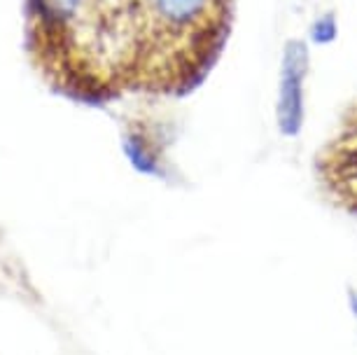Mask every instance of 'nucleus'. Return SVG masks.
<instances>
[{
    "mask_svg": "<svg viewBox=\"0 0 357 355\" xmlns=\"http://www.w3.org/2000/svg\"><path fill=\"white\" fill-rule=\"evenodd\" d=\"M308 47L301 40L287 43L280 63L278 103L275 122L282 136H296L304 126L306 115V75H308Z\"/></svg>",
    "mask_w": 357,
    "mask_h": 355,
    "instance_id": "obj_1",
    "label": "nucleus"
},
{
    "mask_svg": "<svg viewBox=\"0 0 357 355\" xmlns=\"http://www.w3.org/2000/svg\"><path fill=\"white\" fill-rule=\"evenodd\" d=\"M336 36V22H334V17H320L318 22L313 24V29H311V38L315 40V43H320V45H325L329 43V40H334Z\"/></svg>",
    "mask_w": 357,
    "mask_h": 355,
    "instance_id": "obj_2",
    "label": "nucleus"
},
{
    "mask_svg": "<svg viewBox=\"0 0 357 355\" xmlns=\"http://www.w3.org/2000/svg\"><path fill=\"white\" fill-rule=\"evenodd\" d=\"M348 304H350V311H353V316L357 318V294H355V292H350Z\"/></svg>",
    "mask_w": 357,
    "mask_h": 355,
    "instance_id": "obj_3",
    "label": "nucleus"
}]
</instances>
